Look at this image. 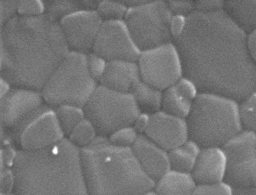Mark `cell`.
Returning <instances> with one entry per match:
<instances>
[{"label":"cell","mask_w":256,"mask_h":195,"mask_svg":"<svg viewBox=\"0 0 256 195\" xmlns=\"http://www.w3.org/2000/svg\"><path fill=\"white\" fill-rule=\"evenodd\" d=\"M246 40V34L223 10L196 11L188 17L184 33L174 41L184 76L195 83L200 93L240 103L256 92V64Z\"/></svg>","instance_id":"obj_1"},{"label":"cell","mask_w":256,"mask_h":195,"mask_svg":"<svg viewBox=\"0 0 256 195\" xmlns=\"http://www.w3.org/2000/svg\"><path fill=\"white\" fill-rule=\"evenodd\" d=\"M0 48L1 77L40 92L70 52L59 23L45 14L13 18L1 27Z\"/></svg>","instance_id":"obj_2"},{"label":"cell","mask_w":256,"mask_h":195,"mask_svg":"<svg viewBox=\"0 0 256 195\" xmlns=\"http://www.w3.org/2000/svg\"><path fill=\"white\" fill-rule=\"evenodd\" d=\"M15 195H88L80 149L68 139L44 149L17 152Z\"/></svg>","instance_id":"obj_3"},{"label":"cell","mask_w":256,"mask_h":195,"mask_svg":"<svg viewBox=\"0 0 256 195\" xmlns=\"http://www.w3.org/2000/svg\"><path fill=\"white\" fill-rule=\"evenodd\" d=\"M80 157L88 195H142L154 189L132 149L116 146L108 137L98 136L80 149Z\"/></svg>","instance_id":"obj_4"},{"label":"cell","mask_w":256,"mask_h":195,"mask_svg":"<svg viewBox=\"0 0 256 195\" xmlns=\"http://www.w3.org/2000/svg\"><path fill=\"white\" fill-rule=\"evenodd\" d=\"M190 138L202 148H222L241 132L238 103L200 93L186 118Z\"/></svg>","instance_id":"obj_5"},{"label":"cell","mask_w":256,"mask_h":195,"mask_svg":"<svg viewBox=\"0 0 256 195\" xmlns=\"http://www.w3.org/2000/svg\"><path fill=\"white\" fill-rule=\"evenodd\" d=\"M99 83L90 76L86 55L70 52L42 91L45 102L52 108L72 105L84 108Z\"/></svg>","instance_id":"obj_6"},{"label":"cell","mask_w":256,"mask_h":195,"mask_svg":"<svg viewBox=\"0 0 256 195\" xmlns=\"http://www.w3.org/2000/svg\"><path fill=\"white\" fill-rule=\"evenodd\" d=\"M83 109L98 136L108 138L122 127L132 126L140 113L132 94L113 91L100 84Z\"/></svg>","instance_id":"obj_7"},{"label":"cell","mask_w":256,"mask_h":195,"mask_svg":"<svg viewBox=\"0 0 256 195\" xmlns=\"http://www.w3.org/2000/svg\"><path fill=\"white\" fill-rule=\"evenodd\" d=\"M172 14L166 1L148 0L142 5L128 9L124 23L140 52L174 42L170 31Z\"/></svg>","instance_id":"obj_8"},{"label":"cell","mask_w":256,"mask_h":195,"mask_svg":"<svg viewBox=\"0 0 256 195\" xmlns=\"http://www.w3.org/2000/svg\"><path fill=\"white\" fill-rule=\"evenodd\" d=\"M222 149L226 164L224 182L232 189L256 188V135L242 131Z\"/></svg>","instance_id":"obj_9"},{"label":"cell","mask_w":256,"mask_h":195,"mask_svg":"<svg viewBox=\"0 0 256 195\" xmlns=\"http://www.w3.org/2000/svg\"><path fill=\"white\" fill-rule=\"evenodd\" d=\"M137 62L142 81L162 91L184 76L182 59L174 42L140 52Z\"/></svg>","instance_id":"obj_10"},{"label":"cell","mask_w":256,"mask_h":195,"mask_svg":"<svg viewBox=\"0 0 256 195\" xmlns=\"http://www.w3.org/2000/svg\"><path fill=\"white\" fill-rule=\"evenodd\" d=\"M13 133L15 139L27 151L46 149L65 138L54 108L46 103L13 129Z\"/></svg>","instance_id":"obj_11"},{"label":"cell","mask_w":256,"mask_h":195,"mask_svg":"<svg viewBox=\"0 0 256 195\" xmlns=\"http://www.w3.org/2000/svg\"><path fill=\"white\" fill-rule=\"evenodd\" d=\"M93 52L106 61H137L140 52L136 46L124 20L102 22Z\"/></svg>","instance_id":"obj_12"},{"label":"cell","mask_w":256,"mask_h":195,"mask_svg":"<svg viewBox=\"0 0 256 195\" xmlns=\"http://www.w3.org/2000/svg\"><path fill=\"white\" fill-rule=\"evenodd\" d=\"M102 24L96 10H82L64 18L59 24L70 52L88 55L93 52Z\"/></svg>","instance_id":"obj_13"},{"label":"cell","mask_w":256,"mask_h":195,"mask_svg":"<svg viewBox=\"0 0 256 195\" xmlns=\"http://www.w3.org/2000/svg\"><path fill=\"white\" fill-rule=\"evenodd\" d=\"M0 99L2 124L12 130L28 120L46 104L42 92L14 86Z\"/></svg>","instance_id":"obj_14"},{"label":"cell","mask_w":256,"mask_h":195,"mask_svg":"<svg viewBox=\"0 0 256 195\" xmlns=\"http://www.w3.org/2000/svg\"><path fill=\"white\" fill-rule=\"evenodd\" d=\"M144 135L168 152L190 138L186 120L162 111L152 115L150 125Z\"/></svg>","instance_id":"obj_15"},{"label":"cell","mask_w":256,"mask_h":195,"mask_svg":"<svg viewBox=\"0 0 256 195\" xmlns=\"http://www.w3.org/2000/svg\"><path fill=\"white\" fill-rule=\"evenodd\" d=\"M145 174L154 183L170 169L168 152L144 135H140L132 148Z\"/></svg>","instance_id":"obj_16"},{"label":"cell","mask_w":256,"mask_h":195,"mask_svg":"<svg viewBox=\"0 0 256 195\" xmlns=\"http://www.w3.org/2000/svg\"><path fill=\"white\" fill-rule=\"evenodd\" d=\"M200 92L195 83L183 76L162 92V111L186 119Z\"/></svg>","instance_id":"obj_17"},{"label":"cell","mask_w":256,"mask_h":195,"mask_svg":"<svg viewBox=\"0 0 256 195\" xmlns=\"http://www.w3.org/2000/svg\"><path fill=\"white\" fill-rule=\"evenodd\" d=\"M226 159L222 148H202L191 173L197 185L224 182Z\"/></svg>","instance_id":"obj_18"},{"label":"cell","mask_w":256,"mask_h":195,"mask_svg":"<svg viewBox=\"0 0 256 195\" xmlns=\"http://www.w3.org/2000/svg\"><path fill=\"white\" fill-rule=\"evenodd\" d=\"M141 81L137 61L115 60L108 62L100 84L113 91L131 94Z\"/></svg>","instance_id":"obj_19"},{"label":"cell","mask_w":256,"mask_h":195,"mask_svg":"<svg viewBox=\"0 0 256 195\" xmlns=\"http://www.w3.org/2000/svg\"><path fill=\"white\" fill-rule=\"evenodd\" d=\"M223 11L246 34L256 29V0H225Z\"/></svg>","instance_id":"obj_20"},{"label":"cell","mask_w":256,"mask_h":195,"mask_svg":"<svg viewBox=\"0 0 256 195\" xmlns=\"http://www.w3.org/2000/svg\"><path fill=\"white\" fill-rule=\"evenodd\" d=\"M197 184L190 173L170 169L155 183L157 195H193Z\"/></svg>","instance_id":"obj_21"},{"label":"cell","mask_w":256,"mask_h":195,"mask_svg":"<svg viewBox=\"0 0 256 195\" xmlns=\"http://www.w3.org/2000/svg\"><path fill=\"white\" fill-rule=\"evenodd\" d=\"M98 0H44L45 14L60 23L64 18L82 10H96Z\"/></svg>","instance_id":"obj_22"},{"label":"cell","mask_w":256,"mask_h":195,"mask_svg":"<svg viewBox=\"0 0 256 195\" xmlns=\"http://www.w3.org/2000/svg\"><path fill=\"white\" fill-rule=\"evenodd\" d=\"M201 149L198 143L189 138L182 145L168 151L170 169L191 174Z\"/></svg>","instance_id":"obj_23"},{"label":"cell","mask_w":256,"mask_h":195,"mask_svg":"<svg viewBox=\"0 0 256 195\" xmlns=\"http://www.w3.org/2000/svg\"><path fill=\"white\" fill-rule=\"evenodd\" d=\"M162 92L141 81L131 94L140 113L152 115L162 111Z\"/></svg>","instance_id":"obj_24"},{"label":"cell","mask_w":256,"mask_h":195,"mask_svg":"<svg viewBox=\"0 0 256 195\" xmlns=\"http://www.w3.org/2000/svg\"><path fill=\"white\" fill-rule=\"evenodd\" d=\"M53 108L64 135L68 136L85 118L84 109L81 107L66 105Z\"/></svg>","instance_id":"obj_25"},{"label":"cell","mask_w":256,"mask_h":195,"mask_svg":"<svg viewBox=\"0 0 256 195\" xmlns=\"http://www.w3.org/2000/svg\"><path fill=\"white\" fill-rule=\"evenodd\" d=\"M238 116L242 131L256 135V92L238 103Z\"/></svg>","instance_id":"obj_26"},{"label":"cell","mask_w":256,"mask_h":195,"mask_svg":"<svg viewBox=\"0 0 256 195\" xmlns=\"http://www.w3.org/2000/svg\"><path fill=\"white\" fill-rule=\"evenodd\" d=\"M98 136L94 125L85 118L74 129L68 140L80 149L92 144Z\"/></svg>","instance_id":"obj_27"},{"label":"cell","mask_w":256,"mask_h":195,"mask_svg":"<svg viewBox=\"0 0 256 195\" xmlns=\"http://www.w3.org/2000/svg\"><path fill=\"white\" fill-rule=\"evenodd\" d=\"M128 9L120 1L102 0L96 10L102 22L124 20Z\"/></svg>","instance_id":"obj_28"},{"label":"cell","mask_w":256,"mask_h":195,"mask_svg":"<svg viewBox=\"0 0 256 195\" xmlns=\"http://www.w3.org/2000/svg\"><path fill=\"white\" fill-rule=\"evenodd\" d=\"M140 135L132 126L122 127L112 134L108 138L114 145L124 148H131Z\"/></svg>","instance_id":"obj_29"},{"label":"cell","mask_w":256,"mask_h":195,"mask_svg":"<svg viewBox=\"0 0 256 195\" xmlns=\"http://www.w3.org/2000/svg\"><path fill=\"white\" fill-rule=\"evenodd\" d=\"M44 4L42 0L18 1V14L20 16L34 17L44 15Z\"/></svg>","instance_id":"obj_30"},{"label":"cell","mask_w":256,"mask_h":195,"mask_svg":"<svg viewBox=\"0 0 256 195\" xmlns=\"http://www.w3.org/2000/svg\"><path fill=\"white\" fill-rule=\"evenodd\" d=\"M86 63L90 76L100 84L108 61L92 52L86 55Z\"/></svg>","instance_id":"obj_31"},{"label":"cell","mask_w":256,"mask_h":195,"mask_svg":"<svg viewBox=\"0 0 256 195\" xmlns=\"http://www.w3.org/2000/svg\"><path fill=\"white\" fill-rule=\"evenodd\" d=\"M193 195H232V190L224 182L197 185Z\"/></svg>","instance_id":"obj_32"},{"label":"cell","mask_w":256,"mask_h":195,"mask_svg":"<svg viewBox=\"0 0 256 195\" xmlns=\"http://www.w3.org/2000/svg\"><path fill=\"white\" fill-rule=\"evenodd\" d=\"M168 9L172 15L188 17L196 11V0L185 1H166Z\"/></svg>","instance_id":"obj_33"},{"label":"cell","mask_w":256,"mask_h":195,"mask_svg":"<svg viewBox=\"0 0 256 195\" xmlns=\"http://www.w3.org/2000/svg\"><path fill=\"white\" fill-rule=\"evenodd\" d=\"M18 1L0 0V20L1 27L8 24L18 14Z\"/></svg>","instance_id":"obj_34"},{"label":"cell","mask_w":256,"mask_h":195,"mask_svg":"<svg viewBox=\"0 0 256 195\" xmlns=\"http://www.w3.org/2000/svg\"><path fill=\"white\" fill-rule=\"evenodd\" d=\"M15 183V176L12 168L10 169V168L2 169L1 182H0L1 194H10L14 193Z\"/></svg>","instance_id":"obj_35"},{"label":"cell","mask_w":256,"mask_h":195,"mask_svg":"<svg viewBox=\"0 0 256 195\" xmlns=\"http://www.w3.org/2000/svg\"><path fill=\"white\" fill-rule=\"evenodd\" d=\"M187 21V17L172 15L170 20V31L174 42L184 33L186 27Z\"/></svg>","instance_id":"obj_36"},{"label":"cell","mask_w":256,"mask_h":195,"mask_svg":"<svg viewBox=\"0 0 256 195\" xmlns=\"http://www.w3.org/2000/svg\"><path fill=\"white\" fill-rule=\"evenodd\" d=\"M196 11L203 13H212L223 10V0H197Z\"/></svg>","instance_id":"obj_37"},{"label":"cell","mask_w":256,"mask_h":195,"mask_svg":"<svg viewBox=\"0 0 256 195\" xmlns=\"http://www.w3.org/2000/svg\"><path fill=\"white\" fill-rule=\"evenodd\" d=\"M152 115L140 113L134 121L132 126L139 135H144L150 125Z\"/></svg>","instance_id":"obj_38"},{"label":"cell","mask_w":256,"mask_h":195,"mask_svg":"<svg viewBox=\"0 0 256 195\" xmlns=\"http://www.w3.org/2000/svg\"><path fill=\"white\" fill-rule=\"evenodd\" d=\"M246 41L249 55L256 64V29L246 35Z\"/></svg>","instance_id":"obj_39"},{"label":"cell","mask_w":256,"mask_h":195,"mask_svg":"<svg viewBox=\"0 0 256 195\" xmlns=\"http://www.w3.org/2000/svg\"><path fill=\"white\" fill-rule=\"evenodd\" d=\"M148 0H121L120 2L128 9L136 8L144 5L148 2Z\"/></svg>","instance_id":"obj_40"},{"label":"cell","mask_w":256,"mask_h":195,"mask_svg":"<svg viewBox=\"0 0 256 195\" xmlns=\"http://www.w3.org/2000/svg\"><path fill=\"white\" fill-rule=\"evenodd\" d=\"M0 86H1V98L5 96L12 89V86L11 84L6 79L2 77H0Z\"/></svg>","instance_id":"obj_41"},{"label":"cell","mask_w":256,"mask_h":195,"mask_svg":"<svg viewBox=\"0 0 256 195\" xmlns=\"http://www.w3.org/2000/svg\"><path fill=\"white\" fill-rule=\"evenodd\" d=\"M232 190V195H256V188Z\"/></svg>","instance_id":"obj_42"},{"label":"cell","mask_w":256,"mask_h":195,"mask_svg":"<svg viewBox=\"0 0 256 195\" xmlns=\"http://www.w3.org/2000/svg\"><path fill=\"white\" fill-rule=\"evenodd\" d=\"M142 195H157L154 190L148 191Z\"/></svg>","instance_id":"obj_43"},{"label":"cell","mask_w":256,"mask_h":195,"mask_svg":"<svg viewBox=\"0 0 256 195\" xmlns=\"http://www.w3.org/2000/svg\"><path fill=\"white\" fill-rule=\"evenodd\" d=\"M1 195H15L14 193L10 194H1Z\"/></svg>","instance_id":"obj_44"}]
</instances>
